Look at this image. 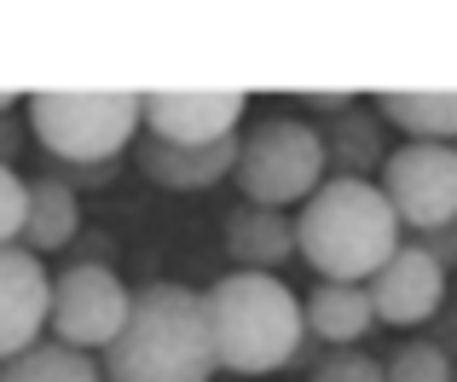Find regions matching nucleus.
<instances>
[{
    "label": "nucleus",
    "mask_w": 457,
    "mask_h": 382,
    "mask_svg": "<svg viewBox=\"0 0 457 382\" xmlns=\"http://www.w3.org/2000/svg\"><path fill=\"white\" fill-rule=\"evenodd\" d=\"M319 145H324V174L330 180H377L382 162H388V122L365 104H353L342 116H324Z\"/></svg>",
    "instance_id": "obj_12"
},
{
    "label": "nucleus",
    "mask_w": 457,
    "mask_h": 382,
    "mask_svg": "<svg viewBox=\"0 0 457 382\" xmlns=\"http://www.w3.org/2000/svg\"><path fill=\"white\" fill-rule=\"evenodd\" d=\"M302 325H307V336L330 342V348H353V342L377 325V313H370L365 284H324L319 278L302 295Z\"/></svg>",
    "instance_id": "obj_15"
},
{
    "label": "nucleus",
    "mask_w": 457,
    "mask_h": 382,
    "mask_svg": "<svg viewBox=\"0 0 457 382\" xmlns=\"http://www.w3.org/2000/svg\"><path fill=\"white\" fill-rule=\"evenodd\" d=\"M214 330V360L232 377H272L302 353V295L272 272H226L203 290Z\"/></svg>",
    "instance_id": "obj_3"
},
{
    "label": "nucleus",
    "mask_w": 457,
    "mask_h": 382,
    "mask_svg": "<svg viewBox=\"0 0 457 382\" xmlns=\"http://www.w3.org/2000/svg\"><path fill=\"white\" fill-rule=\"evenodd\" d=\"M244 203L261 209H290L307 203L330 174H324V145L319 128L302 116H261L237 134V169H232Z\"/></svg>",
    "instance_id": "obj_5"
},
{
    "label": "nucleus",
    "mask_w": 457,
    "mask_h": 382,
    "mask_svg": "<svg viewBox=\"0 0 457 382\" xmlns=\"http://www.w3.org/2000/svg\"><path fill=\"white\" fill-rule=\"evenodd\" d=\"M23 134H29V128H23V116H0V162H12V157H18Z\"/></svg>",
    "instance_id": "obj_23"
},
{
    "label": "nucleus",
    "mask_w": 457,
    "mask_h": 382,
    "mask_svg": "<svg viewBox=\"0 0 457 382\" xmlns=\"http://www.w3.org/2000/svg\"><path fill=\"white\" fill-rule=\"evenodd\" d=\"M220 237H226V255H232V272H272L278 278L284 261H295V214L284 209L244 203V209L226 214Z\"/></svg>",
    "instance_id": "obj_11"
},
{
    "label": "nucleus",
    "mask_w": 457,
    "mask_h": 382,
    "mask_svg": "<svg viewBox=\"0 0 457 382\" xmlns=\"http://www.w3.org/2000/svg\"><path fill=\"white\" fill-rule=\"evenodd\" d=\"M417 249L428 261H440V267H457V220L435 226V232H417Z\"/></svg>",
    "instance_id": "obj_21"
},
{
    "label": "nucleus",
    "mask_w": 457,
    "mask_h": 382,
    "mask_svg": "<svg viewBox=\"0 0 457 382\" xmlns=\"http://www.w3.org/2000/svg\"><path fill=\"white\" fill-rule=\"evenodd\" d=\"M400 249V214L377 180H324L295 214V255L324 284H370Z\"/></svg>",
    "instance_id": "obj_2"
},
{
    "label": "nucleus",
    "mask_w": 457,
    "mask_h": 382,
    "mask_svg": "<svg viewBox=\"0 0 457 382\" xmlns=\"http://www.w3.org/2000/svg\"><path fill=\"white\" fill-rule=\"evenodd\" d=\"M307 382H382V360H370L365 348H330Z\"/></svg>",
    "instance_id": "obj_19"
},
{
    "label": "nucleus",
    "mask_w": 457,
    "mask_h": 382,
    "mask_svg": "<svg viewBox=\"0 0 457 382\" xmlns=\"http://www.w3.org/2000/svg\"><path fill=\"white\" fill-rule=\"evenodd\" d=\"M452 382H457V377H452Z\"/></svg>",
    "instance_id": "obj_25"
},
{
    "label": "nucleus",
    "mask_w": 457,
    "mask_h": 382,
    "mask_svg": "<svg viewBox=\"0 0 457 382\" xmlns=\"http://www.w3.org/2000/svg\"><path fill=\"white\" fill-rule=\"evenodd\" d=\"M139 93H29L23 99V128L41 139L53 169H99L122 162V151L139 134Z\"/></svg>",
    "instance_id": "obj_4"
},
{
    "label": "nucleus",
    "mask_w": 457,
    "mask_h": 382,
    "mask_svg": "<svg viewBox=\"0 0 457 382\" xmlns=\"http://www.w3.org/2000/svg\"><path fill=\"white\" fill-rule=\"evenodd\" d=\"M128 307H134V290L122 284V272L111 261H70L53 278V302H46V325H53V342L64 348H111L116 330L128 325Z\"/></svg>",
    "instance_id": "obj_6"
},
{
    "label": "nucleus",
    "mask_w": 457,
    "mask_h": 382,
    "mask_svg": "<svg viewBox=\"0 0 457 382\" xmlns=\"http://www.w3.org/2000/svg\"><path fill=\"white\" fill-rule=\"evenodd\" d=\"M214 371H220V360H214L203 290L174 278L134 290L128 325L116 330L99 365L104 382H214Z\"/></svg>",
    "instance_id": "obj_1"
},
{
    "label": "nucleus",
    "mask_w": 457,
    "mask_h": 382,
    "mask_svg": "<svg viewBox=\"0 0 457 382\" xmlns=\"http://www.w3.org/2000/svg\"><path fill=\"white\" fill-rule=\"evenodd\" d=\"M46 302H53V278L29 249H0V360L35 348L46 330Z\"/></svg>",
    "instance_id": "obj_10"
},
{
    "label": "nucleus",
    "mask_w": 457,
    "mask_h": 382,
    "mask_svg": "<svg viewBox=\"0 0 457 382\" xmlns=\"http://www.w3.org/2000/svg\"><path fill=\"white\" fill-rule=\"evenodd\" d=\"M377 116L417 145H457V93H377Z\"/></svg>",
    "instance_id": "obj_16"
},
{
    "label": "nucleus",
    "mask_w": 457,
    "mask_h": 382,
    "mask_svg": "<svg viewBox=\"0 0 457 382\" xmlns=\"http://www.w3.org/2000/svg\"><path fill=\"white\" fill-rule=\"evenodd\" d=\"M457 365L440 342H405L382 360V382H452Z\"/></svg>",
    "instance_id": "obj_18"
},
{
    "label": "nucleus",
    "mask_w": 457,
    "mask_h": 382,
    "mask_svg": "<svg viewBox=\"0 0 457 382\" xmlns=\"http://www.w3.org/2000/svg\"><path fill=\"white\" fill-rule=\"evenodd\" d=\"M377 186L388 197V209L400 214V226L435 232V226L457 220V145H417V139H405L400 151H388Z\"/></svg>",
    "instance_id": "obj_7"
},
{
    "label": "nucleus",
    "mask_w": 457,
    "mask_h": 382,
    "mask_svg": "<svg viewBox=\"0 0 457 382\" xmlns=\"http://www.w3.org/2000/svg\"><path fill=\"white\" fill-rule=\"evenodd\" d=\"M302 104L307 111H324V116H342V111H353V93H302Z\"/></svg>",
    "instance_id": "obj_22"
},
{
    "label": "nucleus",
    "mask_w": 457,
    "mask_h": 382,
    "mask_svg": "<svg viewBox=\"0 0 457 382\" xmlns=\"http://www.w3.org/2000/svg\"><path fill=\"white\" fill-rule=\"evenodd\" d=\"M23 209H29V180L12 162H0V249L23 237Z\"/></svg>",
    "instance_id": "obj_20"
},
{
    "label": "nucleus",
    "mask_w": 457,
    "mask_h": 382,
    "mask_svg": "<svg viewBox=\"0 0 457 382\" xmlns=\"http://www.w3.org/2000/svg\"><path fill=\"white\" fill-rule=\"evenodd\" d=\"M18 104H23L18 93H12V87H0V116H12V111H18Z\"/></svg>",
    "instance_id": "obj_24"
},
{
    "label": "nucleus",
    "mask_w": 457,
    "mask_h": 382,
    "mask_svg": "<svg viewBox=\"0 0 457 382\" xmlns=\"http://www.w3.org/2000/svg\"><path fill=\"white\" fill-rule=\"evenodd\" d=\"M76 237H81V197L64 180H53V174H35V180H29V209H23L18 249H29V255L41 261V255L70 249Z\"/></svg>",
    "instance_id": "obj_14"
},
{
    "label": "nucleus",
    "mask_w": 457,
    "mask_h": 382,
    "mask_svg": "<svg viewBox=\"0 0 457 382\" xmlns=\"http://www.w3.org/2000/svg\"><path fill=\"white\" fill-rule=\"evenodd\" d=\"M249 111V99L237 87L220 93H139V116H145L151 139L162 145H220V139H237V116Z\"/></svg>",
    "instance_id": "obj_8"
},
{
    "label": "nucleus",
    "mask_w": 457,
    "mask_h": 382,
    "mask_svg": "<svg viewBox=\"0 0 457 382\" xmlns=\"http://www.w3.org/2000/svg\"><path fill=\"white\" fill-rule=\"evenodd\" d=\"M0 382H104L99 360L64 342H35V348L0 360Z\"/></svg>",
    "instance_id": "obj_17"
},
{
    "label": "nucleus",
    "mask_w": 457,
    "mask_h": 382,
    "mask_svg": "<svg viewBox=\"0 0 457 382\" xmlns=\"http://www.w3.org/2000/svg\"><path fill=\"white\" fill-rule=\"evenodd\" d=\"M370 295V313L377 325H394V330H411V325H428L446 302V267L428 261L417 244H400L365 284Z\"/></svg>",
    "instance_id": "obj_9"
},
{
    "label": "nucleus",
    "mask_w": 457,
    "mask_h": 382,
    "mask_svg": "<svg viewBox=\"0 0 457 382\" xmlns=\"http://www.w3.org/2000/svg\"><path fill=\"white\" fill-rule=\"evenodd\" d=\"M139 169L162 191H209L237 169V139H220V145H162V139H145L139 145Z\"/></svg>",
    "instance_id": "obj_13"
}]
</instances>
